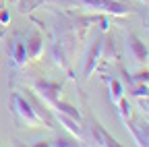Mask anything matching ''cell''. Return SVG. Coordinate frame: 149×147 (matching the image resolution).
Segmentation results:
<instances>
[{
    "label": "cell",
    "instance_id": "cell-1",
    "mask_svg": "<svg viewBox=\"0 0 149 147\" xmlns=\"http://www.w3.org/2000/svg\"><path fill=\"white\" fill-rule=\"evenodd\" d=\"M15 110H17V114L21 116L29 126H40V122H42V116L35 112V110L21 98V95H15Z\"/></svg>",
    "mask_w": 149,
    "mask_h": 147
},
{
    "label": "cell",
    "instance_id": "cell-2",
    "mask_svg": "<svg viewBox=\"0 0 149 147\" xmlns=\"http://www.w3.org/2000/svg\"><path fill=\"white\" fill-rule=\"evenodd\" d=\"M85 4L93 6V8H100V10H106V13H114V15L126 13V6H122L118 2H112V0H85Z\"/></svg>",
    "mask_w": 149,
    "mask_h": 147
},
{
    "label": "cell",
    "instance_id": "cell-3",
    "mask_svg": "<svg viewBox=\"0 0 149 147\" xmlns=\"http://www.w3.org/2000/svg\"><path fill=\"white\" fill-rule=\"evenodd\" d=\"M128 50H130V54H133V58L137 62H145L147 60V48L135 38V35H130V38H128Z\"/></svg>",
    "mask_w": 149,
    "mask_h": 147
},
{
    "label": "cell",
    "instance_id": "cell-4",
    "mask_svg": "<svg viewBox=\"0 0 149 147\" xmlns=\"http://www.w3.org/2000/svg\"><path fill=\"white\" fill-rule=\"evenodd\" d=\"M25 48H27V54H29V56L37 58V56L42 54V40L37 38V35H33V38L29 40V44H27Z\"/></svg>",
    "mask_w": 149,
    "mask_h": 147
},
{
    "label": "cell",
    "instance_id": "cell-5",
    "mask_svg": "<svg viewBox=\"0 0 149 147\" xmlns=\"http://www.w3.org/2000/svg\"><path fill=\"white\" fill-rule=\"evenodd\" d=\"M13 56H15V60H17V64H23L25 60H27V48H25V44H17V48H15V52H13Z\"/></svg>",
    "mask_w": 149,
    "mask_h": 147
},
{
    "label": "cell",
    "instance_id": "cell-6",
    "mask_svg": "<svg viewBox=\"0 0 149 147\" xmlns=\"http://www.w3.org/2000/svg\"><path fill=\"white\" fill-rule=\"evenodd\" d=\"M112 98H114V102H120L122 100V87H120V83L118 81H112Z\"/></svg>",
    "mask_w": 149,
    "mask_h": 147
}]
</instances>
